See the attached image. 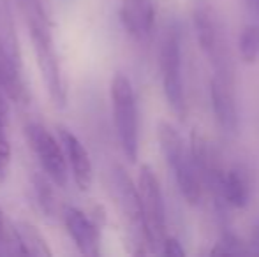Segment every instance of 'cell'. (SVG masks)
<instances>
[{
	"label": "cell",
	"mask_w": 259,
	"mask_h": 257,
	"mask_svg": "<svg viewBox=\"0 0 259 257\" xmlns=\"http://www.w3.org/2000/svg\"><path fill=\"white\" fill-rule=\"evenodd\" d=\"M6 241V222H4V213L0 210V245Z\"/></svg>",
	"instance_id": "23"
},
{
	"label": "cell",
	"mask_w": 259,
	"mask_h": 257,
	"mask_svg": "<svg viewBox=\"0 0 259 257\" xmlns=\"http://www.w3.org/2000/svg\"><path fill=\"white\" fill-rule=\"evenodd\" d=\"M159 252H162L164 255H169V257H184L185 255V250H184V247H182V243L173 236L164 238Z\"/></svg>",
	"instance_id": "20"
},
{
	"label": "cell",
	"mask_w": 259,
	"mask_h": 257,
	"mask_svg": "<svg viewBox=\"0 0 259 257\" xmlns=\"http://www.w3.org/2000/svg\"><path fill=\"white\" fill-rule=\"evenodd\" d=\"M250 178L247 169L242 166H233L228 171L222 173L221 183L215 195L219 201L231 208H245L250 201Z\"/></svg>",
	"instance_id": "13"
},
{
	"label": "cell",
	"mask_w": 259,
	"mask_h": 257,
	"mask_svg": "<svg viewBox=\"0 0 259 257\" xmlns=\"http://www.w3.org/2000/svg\"><path fill=\"white\" fill-rule=\"evenodd\" d=\"M21 7H41L39 0H20Z\"/></svg>",
	"instance_id": "24"
},
{
	"label": "cell",
	"mask_w": 259,
	"mask_h": 257,
	"mask_svg": "<svg viewBox=\"0 0 259 257\" xmlns=\"http://www.w3.org/2000/svg\"><path fill=\"white\" fill-rule=\"evenodd\" d=\"M57 134L58 141L62 144V150H64L67 168L72 173V178H74V183L78 185L79 190L85 192V190L90 189L94 180V166L89 151H87L85 144L79 141V137L67 127L60 125L57 129Z\"/></svg>",
	"instance_id": "9"
},
{
	"label": "cell",
	"mask_w": 259,
	"mask_h": 257,
	"mask_svg": "<svg viewBox=\"0 0 259 257\" xmlns=\"http://www.w3.org/2000/svg\"><path fill=\"white\" fill-rule=\"evenodd\" d=\"M245 4L250 13H252V16L257 20V25H259V0H245Z\"/></svg>",
	"instance_id": "22"
},
{
	"label": "cell",
	"mask_w": 259,
	"mask_h": 257,
	"mask_svg": "<svg viewBox=\"0 0 259 257\" xmlns=\"http://www.w3.org/2000/svg\"><path fill=\"white\" fill-rule=\"evenodd\" d=\"M138 192H140V201L141 208H143L152 252H159L164 238L167 236L166 204H164L159 178L150 166H141L140 176H138Z\"/></svg>",
	"instance_id": "6"
},
{
	"label": "cell",
	"mask_w": 259,
	"mask_h": 257,
	"mask_svg": "<svg viewBox=\"0 0 259 257\" xmlns=\"http://www.w3.org/2000/svg\"><path fill=\"white\" fill-rule=\"evenodd\" d=\"M34 183H35V192H37L39 204H41V208L45 210L46 213H50V215H52L53 210H55L53 190L50 189V185L46 183V180H45V178H39V176H35V178H34Z\"/></svg>",
	"instance_id": "19"
},
{
	"label": "cell",
	"mask_w": 259,
	"mask_h": 257,
	"mask_svg": "<svg viewBox=\"0 0 259 257\" xmlns=\"http://www.w3.org/2000/svg\"><path fill=\"white\" fill-rule=\"evenodd\" d=\"M159 71L162 92L166 95L167 106L180 120H185L189 113L187 97L184 83V64H182V42L180 32L175 25L166 28L159 48Z\"/></svg>",
	"instance_id": "5"
},
{
	"label": "cell",
	"mask_w": 259,
	"mask_h": 257,
	"mask_svg": "<svg viewBox=\"0 0 259 257\" xmlns=\"http://www.w3.org/2000/svg\"><path fill=\"white\" fill-rule=\"evenodd\" d=\"M211 254H249V247L236 234L224 233L221 236V240L215 243V247L211 248Z\"/></svg>",
	"instance_id": "18"
},
{
	"label": "cell",
	"mask_w": 259,
	"mask_h": 257,
	"mask_svg": "<svg viewBox=\"0 0 259 257\" xmlns=\"http://www.w3.org/2000/svg\"><path fill=\"white\" fill-rule=\"evenodd\" d=\"M111 110L115 122L116 137L120 148L129 162H136L140 153V117H138V100L133 83L123 72H116L111 79Z\"/></svg>",
	"instance_id": "3"
},
{
	"label": "cell",
	"mask_w": 259,
	"mask_h": 257,
	"mask_svg": "<svg viewBox=\"0 0 259 257\" xmlns=\"http://www.w3.org/2000/svg\"><path fill=\"white\" fill-rule=\"evenodd\" d=\"M25 137L48 178L57 187L67 185L69 168L60 141L46 127H42L41 124H34V122L25 125Z\"/></svg>",
	"instance_id": "8"
},
{
	"label": "cell",
	"mask_w": 259,
	"mask_h": 257,
	"mask_svg": "<svg viewBox=\"0 0 259 257\" xmlns=\"http://www.w3.org/2000/svg\"><path fill=\"white\" fill-rule=\"evenodd\" d=\"M120 21L125 32L136 41H145L154 30L155 2L154 0H122Z\"/></svg>",
	"instance_id": "12"
},
{
	"label": "cell",
	"mask_w": 259,
	"mask_h": 257,
	"mask_svg": "<svg viewBox=\"0 0 259 257\" xmlns=\"http://www.w3.org/2000/svg\"><path fill=\"white\" fill-rule=\"evenodd\" d=\"M0 92L20 104L28 102V90L23 79V65L9 55L0 42Z\"/></svg>",
	"instance_id": "14"
},
{
	"label": "cell",
	"mask_w": 259,
	"mask_h": 257,
	"mask_svg": "<svg viewBox=\"0 0 259 257\" xmlns=\"http://www.w3.org/2000/svg\"><path fill=\"white\" fill-rule=\"evenodd\" d=\"M113 187H115L116 202H118L123 219H125L131 234L134 238V245H140L141 254H150L152 245L150 238H148L147 224H145L140 192L131 176L127 175V171L120 166L113 171Z\"/></svg>",
	"instance_id": "7"
},
{
	"label": "cell",
	"mask_w": 259,
	"mask_h": 257,
	"mask_svg": "<svg viewBox=\"0 0 259 257\" xmlns=\"http://www.w3.org/2000/svg\"><path fill=\"white\" fill-rule=\"evenodd\" d=\"M157 136H159L162 155L166 159L167 166H169L171 173H173L182 197L192 206L199 204L203 199L205 187H203L201 180L196 173L191 151H189L184 137L167 122H160L159 129H157Z\"/></svg>",
	"instance_id": "2"
},
{
	"label": "cell",
	"mask_w": 259,
	"mask_h": 257,
	"mask_svg": "<svg viewBox=\"0 0 259 257\" xmlns=\"http://www.w3.org/2000/svg\"><path fill=\"white\" fill-rule=\"evenodd\" d=\"M211 110L217 125L226 134H235L240 127L238 104L233 95V83L213 76L210 83Z\"/></svg>",
	"instance_id": "11"
},
{
	"label": "cell",
	"mask_w": 259,
	"mask_h": 257,
	"mask_svg": "<svg viewBox=\"0 0 259 257\" xmlns=\"http://www.w3.org/2000/svg\"><path fill=\"white\" fill-rule=\"evenodd\" d=\"M238 52L245 64H256L259 59V25H245L238 39Z\"/></svg>",
	"instance_id": "17"
},
{
	"label": "cell",
	"mask_w": 259,
	"mask_h": 257,
	"mask_svg": "<svg viewBox=\"0 0 259 257\" xmlns=\"http://www.w3.org/2000/svg\"><path fill=\"white\" fill-rule=\"evenodd\" d=\"M192 21H194L198 44L210 60L215 76L233 83L231 53L219 14L208 2H199L192 11Z\"/></svg>",
	"instance_id": "4"
},
{
	"label": "cell",
	"mask_w": 259,
	"mask_h": 257,
	"mask_svg": "<svg viewBox=\"0 0 259 257\" xmlns=\"http://www.w3.org/2000/svg\"><path fill=\"white\" fill-rule=\"evenodd\" d=\"M23 11L32 44H34L35 60H37L42 81L46 83V88H48L50 99L55 106L64 108L67 102V88H65L64 74H62L60 60H58L52 30H50L48 18L45 11L37 7H23Z\"/></svg>",
	"instance_id": "1"
},
{
	"label": "cell",
	"mask_w": 259,
	"mask_h": 257,
	"mask_svg": "<svg viewBox=\"0 0 259 257\" xmlns=\"http://www.w3.org/2000/svg\"><path fill=\"white\" fill-rule=\"evenodd\" d=\"M64 224L69 236L83 255H99L101 254V231L99 224L76 206H65Z\"/></svg>",
	"instance_id": "10"
},
{
	"label": "cell",
	"mask_w": 259,
	"mask_h": 257,
	"mask_svg": "<svg viewBox=\"0 0 259 257\" xmlns=\"http://www.w3.org/2000/svg\"><path fill=\"white\" fill-rule=\"evenodd\" d=\"M247 247H249V254H259V217L252 227V234H250Z\"/></svg>",
	"instance_id": "21"
},
{
	"label": "cell",
	"mask_w": 259,
	"mask_h": 257,
	"mask_svg": "<svg viewBox=\"0 0 259 257\" xmlns=\"http://www.w3.org/2000/svg\"><path fill=\"white\" fill-rule=\"evenodd\" d=\"M13 243L18 247L16 250L21 254H30V255H52L48 243H46L45 236L39 233L35 226L28 222H16L13 226Z\"/></svg>",
	"instance_id": "15"
},
{
	"label": "cell",
	"mask_w": 259,
	"mask_h": 257,
	"mask_svg": "<svg viewBox=\"0 0 259 257\" xmlns=\"http://www.w3.org/2000/svg\"><path fill=\"white\" fill-rule=\"evenodd\" d=\"M0 42H2V46L9 52V55L13 57L18 64L23 65V62H21V48H20V41H18L16 23H14L11 0H0Z\"/></svg>",
	"instance_id": "16"
}]
</instances>
